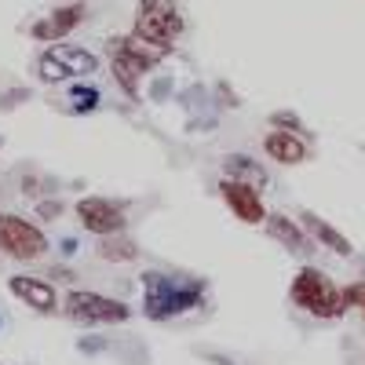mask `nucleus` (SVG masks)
<instances>
[{
  "label": "nucleus",
  "instance_id": "6ab92c4d",
  "mask_svg": "<svg viewBox=\"0 0 365 365\" xmlns=\"http://www.w3.org/2000/svg\"><path fill=\"white\" fill-rule=\"evenodd\" d=\"M270 120H274V128H289V132H299V120H296V113H289V110L274 113Z\"/></svg>",
  "mask_w": 365,
  "mask_h": 365
},
{
  "label": "nucleus",
  "instance_id": "aec40b11",
  "mask_svg": "<svg viewBox=\"0 0 365 365\" xmlns=\"http://www.w3.org/2000/svg\"><path fill=\"white\" fill-rule=\"evenodd\" d=\"M81 347H84L88 354H96V351L103 347V340H99V336H84V340H81Z\"/></svg>",
  "mask_w": 365,
  "mask_h": 365
},
{
  "label": "nucleus",
  "instance_id": "f03ea898",
  "mask_svg": "<svg viewBox=\"0 0 365 365\" xmlns=\"http://www.w3.org/2000/svg\"><path fill=\"white\" fill-rule=\"evenodd\" d=\"M292 303L296 307H303L307 314L314 318H340L347 311V299H344V289H336V282L329 278V274L314 270V267H303L296 278H292V289H289Z\"/></svg>",
  "mask_w": 365,
  "mask_h": 365
},
{
  "label": "nucleus",
  "instance_id": "6e6552de",
  "mask_svg": "<svg viewBox=\"0 0 365 365\" xmlns=\"http://www.w3.org/2000/svg\"><path fill=\"white\" fill-rule=\"evenodd\" d=\"M77 220L91 230V234H117L128 227V212L125 201H110V197H81L77 201Z\"/></svg>",
  "mask_w": 365,
  "mask_h": 365
},
{
  "label": "nucleus",
  "instance_id": "412c9836",
  "mask_svg": "<svg viewBox=\"0 0 365 365\" xmlns=\"http://www.w3.org/2000/svg\"><path fill=\"white\" fill-rule=\"evenodd\" d=\"M66 4H84V0H66Z\"/></svg>",
  "mask_w": 365,
  "mask_h": 365
},
{
  "label": "nucleus",
  "instance_id": "4468645a",
  "mask_svg": "<svg viewBox=\"0 0 365 365\" xmlns=\"http://www.w3.org/2000/svg\"><path fill=\"white\" fill-rule=\"evenodd\" d=\"M303 230H307L314 241H318V245H325V249H332V252H336V256H351L354 249H351V241L336 230V227H332V223H325L322 216H314V212H303Z\"/></svg>",
  "mask_w": 365,
  "mask_h": 365
},
{
  "label": "nucleus",
  "instance_id": "20e7f679",
  "mask_svg": "<svg viewBox=\"0 0 365 365\" xmlns=\"http://www.w3.org/2000/svg\"><path fill=\"white\" fill-rule=\"evenodd\" d=\"M182 29H187V26H182V15H179V8L172 4V0H139L135 26H132V34L139 41L168 51L182 37Z\"/></svg>",
  "mask_w": 365,
  "mask_h": 365
},
{
  "label": "nucleus",
  "instance_id": "1a4fd4ad",
  "mask_svg": "<svg viewBox=\"0 0 365 365\" xmlns=\"http://www.w3.org/2000/svg\"><path fill=\"white\" fill-rule=\"evenodd\" d=\"M220 194H223V201L230 205V212H234L241 223H267V205L259 201V187L227 175L220 182Z\"/></svg>",
  "mask_w": 365,
  "mask_h": 365
},
{
  "label": "nucleus",
  "instance_id": "ddd939ff",
  "mask_svg": "<svg viewBox=\"0 0 365 365\" xmlns=\"http://www.w3.org/2000/svg\"><path fill=\"white\" fill-rule=\"evenodd\" d=\"M267 230H270L274 241H282L292 256H299V259L311 256V234L303 227H296L289 216H267Z\"/></svg>",
  "mask_w": 365,
  "mask_h": 365
},
{
  "label": "nucleus",
  "instance_id": "2eb2a0df",
  "mask_svg": "<svg viewBox=\"0 0 365 365\" xmlns=\"http://www.w3.org/2000/svg\"><path fill=\"white\" fill-rule=\"evenodd\" d=\"M223 172L230 175V179H241V182H252V187H267V168L259 165V161H252L249 154H230L227 161H223Z\"/></svg>",
  "mask_w": 365,
  "mask_h": 365
},
{
  "label": "nucleus",
  "instance_id": "7ed1b4c3",
  "mask_svg": "<svg viewBox=\"0 0 365 365\" xmlns=\"http://www.w3.org/2000/svg\"><path fill=\"white\" fill-rule=\"evenodd\" d=\"M161 55H165L161 48L139 41L135 34H128V37H113V41H110V73L117 77V84L125 88L128 96H135L143 73L154 70V66L161 63Z\"/></svg>",
  "mask_w": 365,
  "mask_h": 365
},
{
  "label": "nucleus",
  "instance_id": "423d86ee",
  "mask_svg": "<svg viewBox=\"0 0 365 365\" xmlns=\"http://www.w3.org/2000/svg\"><path fill=\"white\" fill-rule=\"evenodd\" d=\"M0 249L11 259H41L48 252V237L41 227L8 212V216H0Z\"/></svg>",
  "mask_w": 365,
  "mask_h": 365
},
{
  "label": "nucleus",
  "instance_id": "39448f33",
  "mask_svg": "<svg viewBox=\"0 0 365 365\" xmlns=\"http://www.w3.org/2000/svg\"><path fill=\"white\" fill-rule=\"evenodd\" d=\"M63 311H66L73 322H81V325H120V322L132 318L128 303L110 299V296H103V292H88V289L66 292Z\"/></svg>",
  "mask_w": 365,
  "mask_h": 365
},
{
  "label": "nucleus",
  "instance_id": "9b49d317",
  "mask_svg": "<svg viewBox=\"0 0 365 365\" xmlns=\"http://www.w3.org/2000/svg\"><path fill=\"white\" fill-rule=\"evenodd\" d=\"M263 150L278 165H299L303 158H307V143H303V135L299 132H289V128H274L263 139Z\"/></svg>",
  "mask_w": 365,
  "mask_h": 365
},
{
  "label": "nucleus",
  "instance_id": "f257e3e1",
  "mask_svg": "<svg viewBox=\"0 0 365 365\" xmlns=\"http://www.w3.org/2000/svg\"><path fill=\"white\" fill-rule=\"evenodd\" d=\"M143 289H146L143 292L146 318H154V322H168L175 314H187L205 299V285L201 282L172 278V274H158V270L143 274Z\"/></svg>",
  "mask_w": 365,
  "mask_h": 365
},
{
  "label": "nucleus",
  "instance_id": "4be33fe9",
  "mask_svg": "<svg viewBox=\"0 0 365 365\" xmlns=\"http://www.w3.org/2000/svg\"><path fill=\"white\" fill-rule=\"evenodd\" d=\"M0 322H4V314H0Z\"/></svg>",
  "mask_w": 365,
  "mask_h": 365
},
{
  "label": "nucleus",
  "instance_id": "dca6fc26",
  "mask_svg": "<svg viewBox=\"0 0 365 365\" xmlns=\"http://www.w3.org/2000/svg\"><path fill=\"white\" fill-rule=\"evenodd\" d=\"M99 256L110 259V263H132V259H139V249H135L132 237H125L117 230V234H103L99 237Z\"/></svg>",
  "mask_w": 365,
  "mask_h": 365
},
{
  "label": "nucleus",
  "instance_id": "0eeeda50",
  "mask_svg": "<svg viewBox=\"0 0 365 365\" xmlns=\"http://www.w3.org/2000/svg\"><path fill=\"white\" fill-rule=\"evenodd\" d=\"M99 70V58L91 55L88 48H73V44H55L44 63H41V77L44 81H66L77 73H96Z\"/></svg>",
  "mask_w": 365,
  "mask_h": 365
},
{
  "label": "nucleus",
  "instance_id": "9d476101",
  "mask_svg": "<svg viewBox=\"0 0 365 365\" xmlns=\"http://www.w3.org/2000/svg\"><path fill=\"white\" fill-rule=\"evenodd\" d=\"M84 19V8L81 4H66V8H58L44 19H37L34 26H29V37L34 41H63L70 29H77Z\"/></svg>",
  "mask_w": 365,
  "mask_h": 365
},
{
  "label": "nucleus",
  "instance_id": "f8f14e48",
  "mask_svg": "<svg viewBox=\"0 0 365 365\" xmlns=\"http://www.w3.org/2000/svg\"><path fill=\"white\" fill-rule=\"evenodd\" d=\"M8 285H11V292L26 303V307H34V311L51 314V311L58 307V296H55V289H51L48 282H41V278H26V274H19V278H11Z\"/></svg>",
  "mask_w": 365,
  "mask_h": 365
},
{
  "label": "nucleus",
  "instance_id": "f3484780",
  "mask_svg": "<svg viewBox=\"0 0 365 365\" xmlns=\"http://www.w3.org/2000/svg\"><path fill=\"white\" fill-rule=\"evenodd\" d=\"M70 99H73V110L77 113H88V110L99 106V91L91 88V84H77V88H70Z\"/></svg>",
  "mask_w": 365,
  "mask_h": 365
},
{
  "label": "nucleus",
  "instance_id": "a211bd4d",
  "mask_svg": "<svg viewBox=\"0 0 365 365\" xmlns=\"http://www.w3.org/2000/svg\"><path fill=\"white\" fill-rule=\"evenodd\" d=\"M344 299H347V311L354 307V311L365 318V282H354V285H347V289H344Z\"/></svg>",
  "mask_w": 365,
  "mask_h": 365
}]
</instances>
